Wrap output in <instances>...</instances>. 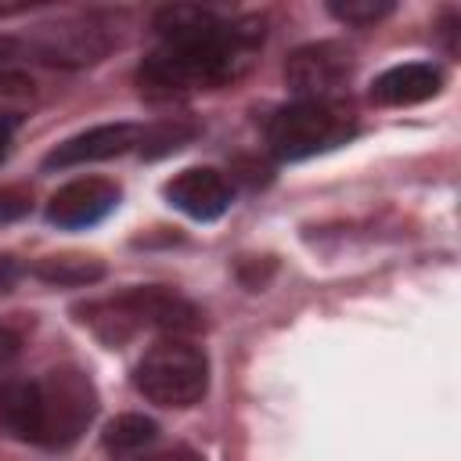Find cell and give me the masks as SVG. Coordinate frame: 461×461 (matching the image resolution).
I'll use <instances>...</instances> for the list:
<instances>
[{
  "label": "cell",
  "instance_id": "obj_1",
  "mask_svg": "<svg viewBox=\"0 0 461 461\" xmlns=\"http://www.w3.org/2000/svg\"><path fill=\"white\" fill-rule=\"evenodd\" d=\"M263 40V25L245 18V22H216L205 32L184 36V40H166L144 65L137 68V83L148 97H180L194 90H216L234 83L249 61L252 50Z\"/></svg>",
  "mask_w": 461,
  "mask_h": 461
},
{
  "label": "cell",
  "instance_id": "obj_2",
  "mask_svg": "<svg viewBox=\"0 0 461 461\" xmlns=\"http://www.w3.org/2000/svg\"><path fill=\"white\" fill-rule=\"evenodd\" d=\"M79 321L108 346H122L126 339H133L140 328H162V331H198L202 328V313L194 303H187L184 295H176L173 288L162 285H148V288H130L115 299H97L76 310Z\"/></svg>",
  "mask_w": 461,
  "mask_h": 461
},
{
  "label": "cell",
  "instance_id": "obj_3",
  "mask_svg": "<svg viewBox=\"0 0 461 461\" xmlns=\"http://www.w3.org/2000/svg\"><path fill=\"white\" fill-rule=\"evenodd\" d=\"M353 112L339 101H295L281 108L267 126V144L277 158L295 162L339 148L353 137Z\"/></svg>",
  "mask_w": 461,
  "mask_h": 461
},
{
  "label": "cell",
  "instance_id": "obj_4",
  "mask_svg": "<svg viewBox=\"0 0 461 461\" xmlns=\"http://www.w3.org/2000/svg\"><path fill=\"white\" fill-rule=\"evenodd\" d=\"M133 385L158 407H191L209 389V360L184 339H162L140 357Z\"/></svg>",
  "mask_w": 461,
  "mask_h": 461
},
{
  "label": "cell",
  "instance_id": "obj_5",
  "mask_svg": "<svg viewBox=\"0 0 461 461\" xmlns=\"http://www.w3.org/2000/svg\"><path fill=\"white\" fill-rule=\"evenodd\" d=\"M97 414L94 382L79 367H54L36 382V436L43 447L76 443Z\"/></svg>",
  "mask_w": 461,
  "mask_h": 461
},
{
  "label": "cell",
  "instance_id": "obj_6",
  "mask_svg": "<svg viewBox=\"0 0 461 461\" xmlns=\"http://www.w3.org/2000/svg\"><path fill=\"white\" fill-rule=\"evenodd\" d=\"M115 36L108 32V25L97 22H61V25H43L29 43H22L25 58L47 61V65H61V68H79V65H94L112 50Z\"/></svg>",
  "mask_w": 461,
  "mask_h": 461
},
{
  "label": "cell",
  "instance_id": "obj_7",
  "mask_svg": "<svg viewBox=\"0 0 461 461\" xmlns=\"http://www.w3.org/2000/svg\"><path fill=\"white\" fill-rule=\"evenodd\" d=\"M346 76H349V50L328 40L292 50L285 65V79L303 101H331V90L342 86Z\"/></svg>",
  "mask_w": 461,
  "mask_h": 461
},
{
  "label": "cell",
  "instance_id": "obj_8",
  "mask_svg": "<svg viewBox=\"0 0 461 461\" xmlns=\"http://www.w3.org/2000/svg\"><path fill=\"white\" fill-rule=\"evenodd\" d=\"M119 205V187L104 176H83L58 187L47 202V220L58 227H94Z\"/></svg>",
  "mask_w": 461,
  "mask_h": 461
},
{
  "label": "cell",
  "instance_id": "obj_9",
  "mask_svg": "<svg viewBox=\"0 0 461 461\" xmlns=\"http://www.w3.org/2000/svg\"><path fill=\"white\" fill-rule=\"evenodd\" d=\"M140 126L133 122H104L94 130H83L68 140H61L47 158L43 169H68V166H86V162H101V158H115L130 148L140 144Z\"/></svg>",
  "mask_w": 461,
  "mask_h": 461
},
{
  "label": "cell",
  "instance_id": "obj_10",
  "mask_svg": "<svg viewBox=\"0 0 461 461\" xmlns=\"http://www.w3.org/2000/svg\"><path fill=\"white\" fill-rule=\"evenodd\" d=\"M166 198H169V205H176L191 220H216L230 209L234 191H230V180L220 169L194 166V169L176 173L166 184Z\"/></svg>",
  "mask_w": 461,
  "mask_h": 461
},
{
  "label": "cell",
  "instance_id": "obj_11",
  "mask_svg": "<svg viewBox=\"0 0 461 461\" xmlns=\"http://www.w3.org/2000/svg\"><path fill=\"white\" fill-rule=\"evenodd\" d=\"M439 86H443L439 68H432L425 61H407V65H396V68L382 72L375 79V86H371V97L378 104L400 108V104H418V101L436 97Z\"/></svg>",
  "mask_w": 461,
  "mask_h": 461
},
{
  "label": "cell",
  "instance_id": "obj_12",
  "mask_svg": "<svg viewBox=\"0 0 461 461\" xmlns=\"http://www.w3.org/2000/svg\"><path fill=\"white\" fill-rule=\"evenodd\" d=\"M0 429L18 439L36 436V382H0Z\"/></svg>",
  "mask_w": 461,
  "mask_h": 461
},
{
  "label": "cell",
  "instance_id": "obj_13",
  "mask_svg": "<svg viewBox=\"0 0 461 461\" xmlns=\"http://www.w3.org/2000/svg\"><path fill=\"white\" fill-rule=\"evenodd\" d=\"M32 274L47 285H94L104 277V263L83 252H61V256H43L32 263Z\"/></svg>",
  "mask_w": 461,
  "mask_h": 461
},
{
  "label": "cell",
  "instance_id": "obj_14",
  "mask_svg": "<svg viewBox=\"0 0 461 461\" xmlns=\"http://www.w3.org/2000/svg\"><path fill=\"white\" fill-rule=\"evenodd\" d=\"M155 436H158V425L151 418H144V414H119V418H112L104 425V447L108 450H122V454L148 447Z\"/></svg>",
  "mask_w": 461,
  "mask_h": 461
},
{
  "label": "cell",
  "instance_id": "obj_15",
  "mask_svg": "<svg viewBox=\"0 0 461 461\" xmlns=\"http://www.w3.org/2000/svg\"><path fill=\"white\" fill-rule=\"evenodd\" d=\"M22 40L0 36V97H22L32 90V76L22 68Z\"/></svg>",
  "mask_w": 461,
  "mask_h": 461
},
{
  "label": "cell",
  "instance_id": "obj_16",
  "mask_svg": "<svg viewBox=\"0 0 461 461\" xmlns=\"http://www.w3.org/2000/svg\"><path fill=\"white\" fill-rule=\"evenodd\" d=\"M328 11L346 25H375L378 18L393 14L389 0H331Z\"/></svg>",
  "mask_w": 461,
  "mask_h": 461
},
{
  "label": "cell",
  "instance_id": "obj_17",
  "mask_svg": "<svg viewBox=\"0 0 461 461\" xmlns=\"http://www.w3.org/2000/svg\"><path fill=\"white\" fill-rule=\"evenodd\" d=\"M191 133H194V130H191V126H184V122H162V126H155V130L140 133V148H144V155H148V158H155V155L176 151Z\"/></svg>",
  "mask_w": 461,
  "mask_h": 461
},
{
  "label": "cell",
  "instance_id": "obj_18",
  "mask_svg": "<svg viewBox=\"0 0 461 461\" xmlns=\"http://www.w3.org/2000/svg\"><path fill=\"white\" fill-rule=\"evenodd\" d=\"M29 212V194L22 187H0V223Z\"/></svg>",
  "mask_w": 461,
  "mask_h": 461
},
{
  "label": "cell",
  "instance_id": "obj_19",
  "mask_svg": "<svg viewBox=\"0 0 461 461\" xmlns=\"http://www.w3.org/2000/svg\"><path fill=\"white\" fill-rule=\"evenodd\" d=\"M18 353H22V339H18V331L0 328V367H4V364H11Z\"/></svg>",
  "mask_w": 461,
  "mask_h": 461
},
{
  "label": "cell",
  "instance_id": "obj_20",
  "mask_svg": "<svg viewBox=\"0 0 461 461\" xmlns=\"http://www.w3.org/2000/svg\"><path fill=\"white\" fill-rule=\"evenodd\" d=\"M18 274H22V267L11 256H0V292H7L18 281Z\"/></svg>",
  "mask_w": 461,
  "mask_h": 461
},
{
  "label": "cell",
  "instance_id": "obj_21",
  "mask_svg": "<svg viewBox=\"0 0 461 461\" xmlns=\"http://www.w3.org/2000/svg\"><path fill=\"white\" fill-rule=\"evenodd\" d=\"M7 144H11V119L0 115V158L7 155Z\"/></svg>",
  "mask_w": 461,
  "mask_h": 461
},
{
  "label": "cell",
  "instance_id": "obj_22",
  "mask_svg": "<svg viewBox=\"0 0 461 461\" xmlns=\"http://www.w3.org/2000/svg\"><path fill=\"white\" fill-rule=\"evenodd\" d=\"M144 461H198V457L187 450H176V454H158V457H144Z\"/></svg>",
  "mask_w": 461,
  "mask_h": 461
}]
</instances>
